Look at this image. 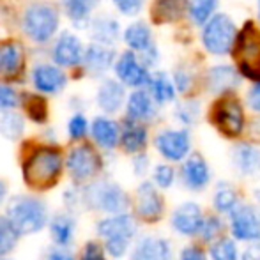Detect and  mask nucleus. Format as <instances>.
Listing matches in <instances>:
<instances>
[{
  "label": "nucleus",
  "instance_id": "1",
  "mask_svg": "<svg viewBox=\"0 0 260 260\" xmlns=\"http://www.w3.org/2000/svg\"><path fill=\"white\" fill-rule=\"evenodd\" d=\"M64 174V151L58 144L41 142L23 149L20 175L28 193L43 195L52 191L62 182Z\"/></svg>",
  "mask_w": 260,
  "mask_h": 260
},
{
  "label": "nucleus",
  "instance_id": "2",
  "mask_svg": "<svg viewBox=\"0 0 260 260\" xmlns=\"http://www.w3.org/2000/svg\"><path fill=\"white\" fill-rule=\"evenodd\" d=\"M2 214L13 225L18 236L23 239V237L39 236L45 232L52 211H50L48 202L41 195L25 191L11 195L4 206Z\"/></svg>",
  "mask_w": 260,
  "mask_h": 260
},
{
  "label": "nucleus",
  "instance_id": "3",
  "mask_svg": "<svg viewBox=\"0 0 260 260\" xmlns=\"http://www.w3.org/2000/svg\"><path fill=\"white\" fill-rule=\"evenodd\" d=\"M98 241H101L106 257L115 260L122 258L133 246V241L138 234L137 218L129 212L101 216L94 223Z\"/></svg>",
  "mask_w": 260,
  "mask_h": 260
},
{
  "label": "nucleus",
  "instance_id": "4",
  "mask_svg": "<svg viewBox=\"0 0 260 260\" xmlns=\"http://www.w3.org/2000/svg\"><path fill=\"white\" fill-rule=\"evenodd\" d=\"M80 191H82L83 211L112 216L127 212V209L131 207V199L127 191L112 179L100 177L89 184L82 186Z\"/></svg>",
  "mask_w": 260,
  "mask_h": 260
},
{
  "label": "nucleus",
  "instance_id": "5",
  "mask_svg": "<svg viewBox=\"0 0 260 260\" xmlns=\"http://www.w3.org/2000/svg\"><path fill=\"white\" fill-rule=\"evenodd\" d=\"M105 168V159L100 149L89 142H80L64 152V172L71 184L85 186L101 177Z\"/></svg>",
  "mask_w": 260,
  "mask_h": 260
},
{
  "label": "nucleus",
  "instance_id": "6",
  "mask_svg": "<svg viewBox=\"0 0 260 260\" xmlns=\"http://www.w3.org/2000/svg\"><path fill=\"white\" fill-rule=\"evenodd\" d=\"M60 27V13L50 2H34L25 9L21 28L30 41L45 45Z\"/></svg>",
  "mask_w": 260,
  "mask_h": 260
},
{
  "label": "nucleus",
  "instance_id": "7",
  "mask_svg": "<svg viewBox=\"0 0 260 260\" xmlns=\"http://www.w3.org/2000/svg\"><path fill=\"white\" fill-rule=\"evenodd\" d=\"M239 71L251 82L260 83V30L253 21H246L237 34L232 48Z\"/></svg>",
  "mask_w": 260,
  "mask_h": 260
},
{
  "label": "nucleus",
  "instance_id": "8",
  "mask_svg": "<svg viewBox=\"0 0 260 260\" xmlns=\"http://www.w3.org/2000/svg\"><path fill=\"white\" fill-rule=\"evenodd\" d=\"M237 38V28L234 20L225 13L212 14L211 18L204 23L202 30V43L204 48L209 53L221 57L232 52L234 43Z\"/></svg>",
  "mask_w": 260,
  "mask_h": 260
},
{
  "label": "nucleus",
  "instance_id": "9",
  "mask_svg": "<svg viewBox=\"0 0 260 260\" xmlns=\"http://www.w3.org/2000/svg\"><path fill=\"white\" fill-rule=\"evenodd\" d=\"M212 122L225 137L236 138L244 129V112L239 101L232 96H223L212 108Z\"/></svg>",
  "mask_w": 260,
  "mask_h": 260
},
{
  "label": "nucleus",
  "instance_id": "10",
  "mask_svg": "<svg viewBox=\"0 0 260 260\" xmlns=\"http://www.w3.org/2000/svg\"><path fill=\"white\" fill-rule=\"evenodd\" d=\"M135 218L145 223H157L165 214V202L159 189L151 181H144L135 193Z\"/></svg>",
  "mask_w": 260,
  "mask_h": 260
},
{
  "label": "nucleus",
  "instance_id": "11",
  "mask_svg": "<svg viewBox=\"0 0 260 260\" xmlns=\"http://www.w3.org/2000/svg\"><path fill=\"white\" fill-rule=\"evenodd\" d=\"M46 230H48L52 246L73 250L76 236H78V216L64 211V209L52 212Z\"/></svg>",
  "mask_w": 260,
  "mask_h": 260
},
{
  "label": "nucleus",
  "instance_id": "12",
  "mask_svg": "<svg viewBox=\"0 0 260 260\" xmlns=\"http://www.w3.org/2000/svg\"><path fill=\"white\" fill-rule=\"evenodd\" d=\"M113 71H115L119 83L126 87H133V89H142L149 83L151 73L140 62L137 53L133 52H124L113 62Z\"/></svg>",
  "mask_w": 260,
  "mask_h": 260
},
{
  "label": "nucleus",
  "instance_id": "13",
  "mask_svg": "<svg viewBox=\"0 0 260 260\" xmlns=\"http://www.w3.org/2000/svg\"><path fill=\"white\" fill-rule=\"evenodd\" d=\"M156 151L168 161H182L189 154L191 137L186 129H163L154 138Z\"/></svg>",
  "mask_w": 260,
  "mask_h": 260
},
{
  "label": "nucleus",
  "instance_id": "14",
  "mask_svg": "<svg viewBox=\"0 0 260 260\" xmlns=\"http://www.w3.org/2000/svg\"><path fill=\"white\" fill-rule=\"evenodd\" d=\"M230 230L239 241H260V209L237 206L230 212Z\"/></svg>",
  "mask_w": 260,
  "mask_h": 260
},
{
  "label": "nucleus",
  "instance_id": "15",
  "mask_svg": "<svg viewBox=\"0 0 260 260\" xmlns=\"http://www.w3.org/2000/svg\"><path fill=\"white\" fill-rule=\"evenodd\" d=\"M32 85L41 96H57L68 85V76L55 64H38L32 69Z\"/></svg>",
  "mask_w": 260,
  "mask_h": 260
},
{
  "label": "nucleus",
  "instance_id": "16",
  "mask_svg": "<svg viewBox=\"0 0 260 260\" xmlns=\"http://www.w3.org/2000/svg\"><path fill=\"white\" fill-rule=\"evenodd\" d=\"M83 45L80 38L73 32H62L57 39H55L52 46V60L58 68H75V66L82 64L83 58Z\"/></svg>",
  "mask_w": 260,
  "mask_h": 260
},
{
  "label": "nucleus",
  "instance_id": "17",
  "mask_svg": "<svg viewBox=\"0 0 260 260\" xmlns=\"http://www.w3.org/2000/svg\"><path fill=\"white\" fill-rule=\"evenodd\" d=\"M90 138L94 142V147L100 151H113L119 147V138H120V126L113 119L106 115H98L96 119L90 122L89 126Z\"/></svg>",
  "mask_w": 260,
  "mask_h": 260
},
{
  "label": "nucleus",
  "instance_id": "18",
  "mask_svg": "<svg viewBox=\"0 0 260 260\" xmlns=\"http://www.w3.org/2000/svg\"><path fill=\"white\" fill-rule=\"evenodd\" d=\"M204 225V214L199 204L184 202L172 214V229L181 236H195L200 234Z\"/></svg>",
  "mask_w": 260,
  "mask_h": 260
},
{
  "label": "nucleus",
  "instance_id": "19",
  "mask_svg": "<svg viewBox=\"0 0 260 260\" xmlns=\"http://www.w3.org/2000/svg\"><path fill=\"white\" fill-rule=\"evenodd\" d=\"M124 103H126V90L122 83L112 78H106L100 83L96 90V105L101 112L106 113V117L120 112Z\"/></svg>",
  "mask_w": 260,
  "mask_h": 260
},
{
  "label": "nucleus",
  "instance_id": "20",
  "mask_svg": "<svg viewBox=\"0 0 260 260\" xmlns=\"http://www.w3.org/2000/svg\"><path fill=\"white\" fill-rule=\"evenodd\" d=\"M172 246L167 239L144 236L131 248V260H172Z\"/></svg>",
  "mask_w": 260,
  "mask_h": 260
},
{
  "label": "nucleus",
  "instance_id": "21",
  "mask_svg": "<svg viewBox=\"0 0 260 260\" xmlns=\"http://www.w3.org/2000/svg\"><path fill=\"white\" fill-rule=\"evenodd\" d=\"M156 115V103L151 94L144 89H137L129 94L126 101V119L131 122L144 124L152 120Z\"/></svg>",
  "mask_w": 260,
  "mask_h": 260
},
{
  "label": "nucleus",
  "instance_id": "22",
  "mask_svg": "<svg viewBox=\"0 0 260 260\" xmlns=\"http://www.w3.org/2000/svg\"><path fill=\"white\" fill-rule=\"evenodd\" d=\"M82 62L90 75H96V76L105 75L110 68H113V62H115V52H113L112 46L90 43V45L83 50Z\"/></svg>",
  "mask_w": 260,
  "mask_h": 260
},
{
  "label": "nucleus",
  "instance_id": "23",
  "mask_svg": "<svg viewBox=\"0 0 260 260\" xmlns=\"http://www.w3.org/2000/svg\"><path fill=\"white\" fill-rule=\"evenodd\" d=\"M149 142V133L147 127L144 124L131 122V120H124L122 127H120V138L119 145L122 147V151L126 154H142L147 147Z\"/></svg>",
  "mask_w": 260,
  "mask_h": 260
},
{
  "label": "nucleus",
  "instance_id": "24",
  "mask_svg": "<svg viewBox=\"0 0 260 260\" xmlns=\"http://www.w3.org/2000/svg\"><path fill=\"white\" fill-rule=\"evenodd\" d=\"M182 181L193 191H202L211 181V170L200 154H193L182 165Z\"/></svg>",
  "mask_w": 260,
  "mask_h": 260
},
{
  "label": "nucleus",
  "instance_id": "25",
  "mask_svg": "<svg viewBox=\"0 0 260 260\" xmlns=\"http://www.w3.org/2000/svg\"><path fill=\"white\" fill-rule=\"evenodd\" d=\"M25 53L20 43L2 41L0 43V76H16L23 69Z\"/></svg>",
  "mask_w": 260,
  "mask_h": 260
},
{
  "label": "nucleus",
  "instance_id": "26",
  "mask_svg": "<svg viewBox=\"0 0 260 260\" xmlns=\"http://www.w3.org/2000/svg\"><path fill=\"white\" fill-rule=\"evenodd\" d=\"M241 82L239 73L232 66H214L207 71V87L214 94H225Z\"/></svg>",
  "mask_w": 260,
  "mask_h": 260
},
{
  "label": "nucleus",
  "instance_id": "27",
  "mask_svg": "<svg viewBox=\"0 0 260 260\" xmlns=\"http://www.w3.org/2000/svg\"><path fill=\"white\" fill-rule=\"evenodd\" d=\"M90 38L94 39V43L105 46H112L113 43L119 39L120 27L119 21L115 18L108 16V14H101L96 16L94 20H90Z\"/></svg>",
  "mask_w": 260,
  "mask_h": 260
},
{
  "label": "nucleus",
  "instance_id": "28",
  "mask_svg": "<svg viewBox=\"0 0 260 260\" xmlns=\"http://www.w3.org/2000/svg\"><path fill=\"white\" fill-rule=\"evenodd\" d=\"M188 11L186 0H154L151 7V16L156 25L175 23Z\"/></svg>",
  "mask_w": 260,
  "mask_h": 260
},
{
  "label": "nucleus",
  "instance_id": "29",
  "mask_svg": "<svg viewBox=\"0 0 260 260\" xmlns=\"http://www.w3.org/2000/svg\"><path fill=\"white\" fill-rule=\"evenodd\" d=\"M234 165L243 175H258L260 149L250 144H239L234 149Z\"/></svg>",
  "mask_w": 260,
  "mask_h": 260
},
{
  "label": "nucleus",
  "instance_id": "30",
  "mask_svg": "<svg viewBox=\"0 0 260 260\" xmlns=\"http://www.w3.org/2000/svg\"><path fill=\"white\" fill-rule=\"evenodd\" d=\"M122 39L133 52L144 53L154 46V43H152V32L149 28V25L144 23V21H135V23L127 25L122 34Z\"/></svg>",
  "mask_w": 260,
  "mask_h": 260
},
{
  "label": "nucleus",
  "instance_id": "31",
  "mask_svg": "<svg viewBox=\"0 0 260 260\" xmlns=\"http://www.w3.org/2000/svg\"><path fill=\"white\" fill-rule=\"evenodd\" d=\"M27 122L20 112H0V137L7 142H20L25 137Z\"/></svg>",
  "mask_w": 260,
  "mask_h": 260
},
{
  "label": "nucleus",
  "instance_id": "32",
  "mask_svg": "<svg viewBox=\"0 0 260 260\" xmlns=\"http://www.w3.org/2000/svg\"><path fill=\"white\" fill-rule=\"evenodd\" d=\"M100 2L101 0H62V7L76 27H85L90 23L92 11L96 9Z\"/></svg>",
  "mask_w": 260,
  "mask_h": 260
},
{
  "label": "nucleus",
  "instance_id": "33",
  "mask_svg": "<svg viewBox=\"0 0 260 260\" xmlns=\"http://www.w3.org/2000/svg\"><path fill=\"white\" fill-rule=\"evenodd\" d=\"M149 90H151V98L154 100V103L157 105H165L170 103L175 100V87L172 83V80L168 78L167 73L157 71L154 75H151L149 78Z\"/></svg>",
  "mask_w": 260,
  "mask_h": 260
},
{
  "label": "nucleus",
  "instance_id": "34",
  "mask_svg": "<svg viewBox=\"0 0 260 260\" xmlns=\"http://www.w3.org/2000/svg\"><path fill=\"white\" fill-rule=\"evenodd\" d=\"M25 110V115L28 120H32L38 126L48 122V103H46L45 96L41 94H25L21 96V105Z\"/></svg>",
  "mask_w": 260,
  "mask_h": 260
},
{
  "label": "nucleus",
  "instance_id": "35",
  "mask_svg": "<svg viewBox=\"0 0 260 260\" xmlns=\"http://www.w3.org/2000/svg\"><path fill=\"white\" fill-rule=\"evenodd\" d=\"M21 237L13 229L6 216L0 212V257H9L20 244Z\"/></svg>",
  "mask_w": 260,
  "mask_h": 260
},
{
  "label": "nucleus",
  "instance_id": "36",
  "mask_svg": "<svg viewBox=\"0 0 260 260\" xmlns=\"http://www.w3.org/2000/svg\"><path fill=\"white\" fill-rule=\"evenodd\" d=\"M89 126H90L89 119H87L82 112H75L68 119V124H66L68 138L73 144H80V142L85 140L87 135H89Z\"/></svg>",
  "mask_w": 260,
  "mask_h": 260
},
{
  "label": "nucleus",
  "instance_id": "37",
  "mask_svg": "<svg viewBox=\"0 0 260 260\" xmlns=\"http://www.w3.org/2000/svg\"><path fill=\"white\" fill-rule=\"evenodd\" d=\"M218 2L219 0H186V7H188L189 14H191L193 21L199 25H204L214 14Z\"/></svg>",
  "mask_w": 260,
  "mask_h": 260
},
{
  "label": "nucleus",
  "instance_id": "38",
  "mask_svg": "<svg viewBox=\"0 0 260 260\" xmlns=\"http://www.w3.org/2000/svg\"><path fill=\"white\" fill-rule=\"evenodd\" d=\"M237 193L230 184H219L214 193V207L218 212H232L237 207Z\"/></svg>",
  "mask_w": 260,
  "mask_h": 260
},
{
  "label": "nucleus",
  "instance_id": "39",
  "mask_svg": "<svg viewBox=\"0 0 260 260\" xmlns=\"http://www.w3.org/2000/svg\"><path fill=\"white\" fill-rule=\"evenodd\" d=\"M62 209L68 212H73V214H76V216L80 214V211H83L80 186L71 184L62 191Z\"/></svg>",
  "mask_w": 260,
  "mask_h": 260
},
{
  "label": "nucleus",
  "instance_id": "40",
  "mask_svg": "<svg viewBox=\"0 0 260 260\" xmlns=\"http://www.w3.org/2000/svg\"><path fill=\"white\" fill-rule=\"evenodd\" d=\"M76 260H108L101 241L89 239L82 244L80 251L76 253Z\"/></svg>",
  "mask_w": 260,
  "mask_h": 260
},
{
  "label": "nucleus",
  "instance_id": "41",
  "mask_svg": "<svg viewBox=\"0 0 260 260\" xmlns=\"http://www.w3.org/2000/svg\"><path fill=\"white\" fill-rule=\"evenodd\" d=\"M212 260H239L237 258V246L230 239H219L211 248Z\"/></svg>",
  "mask_w": 260,
  "mask_h": 260
},
{
  "label": "nucleus",
  "instance_id": "42",
  "mask_svg": "<svg viewBox=\"0 0 260 260\" xmlns=\"http://www.w3.org/2000/svg\"><path fill=\"white\" fill-rule=\"evenodd\" d=\"M21 105V96L7 83H0V112H13Z\"/></svg>",
  "mask_w": 260,
  "mask_h": 260
},
{
  "label": "nucleus",
  "instance_id": "43",
  "mask_svg": "<svg viewBox=\"0 0 260 260\" xmlns=\"http://www.w3.org/2000/svg\"><path fill=\"white\" fill-rule=\"evenodd\" d=\"M175 181V170L167 163L156 165L152 172V184L157 186L159 189H168Z\"/></svg>",
  "mask_w": 260,
  "mask_h": 260
},
{
  "label": "nucleus",
  "instance_id": "44",
  "mask_svg": "<svg viewBox=\"0 0 260 260\" xmlns=\"http://www.w3.org/2000/svg\"><path fill=\"white\" fill-rule=\"evenodd\" d=\"M200 115V105L199 101H186V103H181L175 110V117L177 120H181L186 126H191L193 122H197Z\"/></svg>",
  "mask_w": 260,
  "mask_h": 260
},
{
  "label": "nucleus",
  "instance_id": "45",
  "mask_svg": "<svg viewBox=\"0 0 260 260\" xmlns=\"http://www.w3.org/2000/svg\"><path fill=\"white\" fill-rule=\"evenodd\" d=\"M223 223L218 216H209V218H204V225L200 229V234H202L204 241H212L214 237H218L221 234Z\"/></svg>",
  "mask_w": 260,
  "mask_h": 260
},
{
  "label": "nucleus",
  "instance_id": "46",
  "mask_svg": "<svg viewBox=\"0 0 260 260\" xmlns=\"http://www.w3.org/2000/svg\"><path fill=\"white\" fill-rule=\"evenodd\" d=\"M39 260H76V253L73 250H66V248H57L50 244L43 253L39 255Z\"/></svg>",
  "mask_w": 260,
  "mask_h": 260
},
{
  "label": "nucleus",
  "instance_id": "47",
  "mask_svg": "<svg viewBox=\"0 0 260 260\" xmlns=\"http://www.w3.org/2000/svg\"><path fill=\"white\" fill-rule=\"evenodd\" d=\"M120 14L124 16H137L144 7L145 0H112Z\"/></svg>",
  "mask_w": 260,
  "mask_h": 260
},
{
  "label": "nucleus",
  "instance_id": "48",
  "mask_svg": "<svg viewBox=\"0 0 260 260\" xmlns=\"http://www.w3.org/2000/svg\"><path fill=\"white\" fill-rule=\"evenodd\" d=\"M172 83H174L175 90H179L181 94L188 92V89L191 87V75H189V73L186 71V69H182V68L175 69Z\"/></svg>",
  "mask_w": 260,
  "mask_h": 260
},
{
  "label": "nucleus",
  "instance_id": "49",
  "mask_svg": "<svg viewBox=\"0 0 260 260\" xmlns=\"http://www.w3.org/2000/svg\"><path fill=\"white\" fill-rule=\"evenodd\" d=\"M181 260H207V255L199 246H186L181 251Z\"/></svg>",
  "mask_w": 260,
  "mask_h": 260
},
{
  "label": "nucleus",
  "instance_id": "50",
  "mask_svg": "<svg viewBox=\"0 0 260 260\" xmlns=\"http://www.w3.org/2000/svg\"><path fill=\"white\" fill-rule=\"evenodd\" d=\"M149 170V157L142 152V154H137L133 159V172L135 175H145Z\"/></svg>",
  "mask_w": 260,
  "mask_h": 260
},
{
  "label": "nucleus",
  "instance_id": "51",
  "mask_svg": "<svg viewBox=\"0 0 260 260\" xmlns=\"http://www.w3.org/2000/svg\"><path fill=\"white\" fill-rule=\"evenodd\" d=\"M248 105L253 112H260V83H255L248 90Z\"/></svg>",
  "mask_w": 260,
  "mask_h": 260
},
{
  "label": "nucleus",
  "instance_id": "52",
  "mask_svg": "<svg viewBox=\"0 0 260 260\" xmlns=\"http://www.w3.org/2000/svg\"><path fill=\"white\" fill-rule=\"evenodd\" d=\"M9 197H11V186H9V182H7V179L0 177V209H4L6 202L9 200Z\"/></svg>",
  "mask_w": 260,
  "mask_h": 260
},
{
  "label": "nucleus",
  "instance_id": "53",
  "mask_svg": "<svg viewBox=\"0 0 260 260\" xmlns=\"http://www.w3.org/2000/svg\"><path fill=\"white\" fill-rule=\"evenodd\" d=\"M243 260H260V243H253L244 250Z\"/></svg>",
  "mask_w": 260,
  "mask_h": 260
},
{
  "label": "nucleus",
  "instance_id": "54",
  "mask_svg": "<svg viewBox=\"0 0 260 260\" xmlns=\"http://www.w3.org/2000/svg\"><path fill=\"white\" fill-rule=\"evenodd\" d=\"M0 260H18V258H14V257H11V255H9V257H0Z\"/></svg>",
  "mask_w": 260,
  "mask_h": 260
},
{
  "label": "nucleus",
  "instance_id": "55",
  "mask_svg": "<svg viewBox=\"0 0 260 260\" xmlns=\"http://www.w3.org/2000/svg\"><path fill=\"white\" fill-rule=\"evenodd\" d=\"M255 197H257V200H258V204H260V191L255 193Z\"/></svg>",
  "mask_w": 260,
  "mask_h": 260
},
{
  "label": "nucleus",
  "instance_id": "56",
  "mask_svg": "<svg viewBox=\"0 0 260 260\" xmlns=\"http://www.w3.org/2000/svg\"><path fill=\"white\" fill-rule=\"evenodd\" d=\"M258 14H260V0H258Z\"/></svg>",
  "mask_w": 260,
  "mask_h": 260
}]
</instances>
